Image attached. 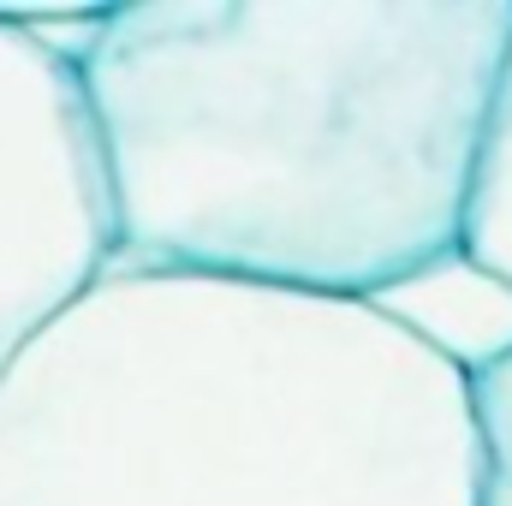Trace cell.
I'll use <instances>...</instances> for the list:
<instances>
[{
	"instance_id": "obj_6",
	"label": "cell",
	"mask_w": 512,
	"mask_h": 506,
	"mask_svg": "<svg viewBox=\"0 0 512 506\" xmlns=\"http://www.w3.org/2000/svg\"><path fill=\"white\" fill-rule=\"evenodd\" d=\"M471 506H512V346L465 376Z\"/></svg>"
},
{
	"instance_id": "obj_2",
	"label": "cell",
	"mask_w": 512,
	"mask_h": 506,
	"mask_svg": "<svg viewBox=\"0 0 512 506\" xmlns=\"http://www.w3.org/2000/svg\"><path fill=\"white\" fill-rule=\"evenodd\" d=\"M0 506H471L465 376L376 304L108 262L0 370Z\"/></svg>"
},
{
	"instance_id": "obj_5",
	"label": "cell",
	"mask_w": 512,
	"mask_h": 506,
	"mask_svg": "<svg viewBox=\"0 0 512 506\" xmlns=\"http://www.w3.org/2000/svg\"><path fill=\"white\" fill-rule=\"evenodd\" d=\"M459 256L489 274L495 286L512 292V54L495 90V114L483 131V155H477V179H471V203H465V233Z\"/></svg>"
},
{
	"instance_id": "obj_3",
	"label": "cell",
	"mask_w": 512,
	"mask_h": 506,
	"mask_svg": "<svg viewBox=\"0 0 512 506\" xmlns=\"http://www.w3.org/2000/svg\"><path fill=\"white\" fill-rule=\"evenodd\" d=\"M114 262L78 78L48 30L0 12V370Z\"/></svg>"
},
{
	"instance_id": "obj_1",
	"label": "cell",
	"mask_w": 512,
	"mask_h": 506,
	"mask_svg": "<svg viewBox=\"0 0 512 506\" xmlns=\"http://www.w3.org/2000/svg\"><path fill=\"white\" fill-rule=\"evenodd\" d=\"M60 54L120 268L382 304L459 256L512 0H131Z\"/></svg>"
},
{
	"instance_id": "obj_4",
	"label": "cell",
	"mask_w": 512,
	"mask_h": 506,
	"mask_svg": "<svg viewBox=\"0 0 512 506\" xmlns=\"http://www.w3.org/2000/svg\"><path fill=\"white\" fill-rule=\"evenodd\" d=\"M376 310L393 316L411 340H423L435 358H447L459 376H471L477 364L501 358L512 346V292L477 274L465 256H447L429 274L405 280Z\"/></svg>"
}]
</instances>
